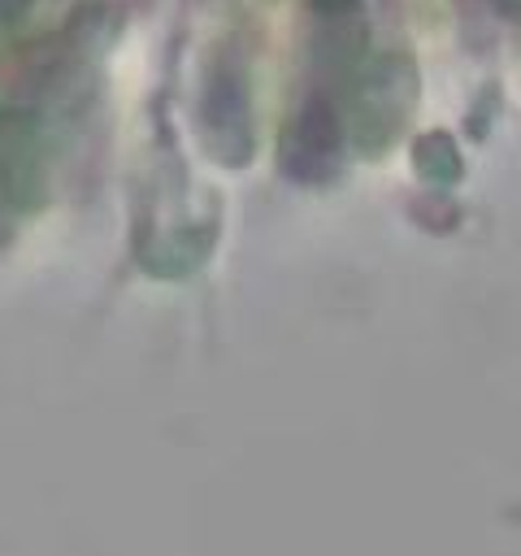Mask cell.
<instances>
[{"label":"cell","instance_id":"1","mask_svg":"<svg viewBox=\"0 0 521 556\" xmlns=\"http://www.w3.org/2000/svg\"><path fill=\"white\" fill-rule=\"evenodd\" d=\"M334 148H339V117H334V109L326 100H308L300 122H295V156H300L295 169L300 174L326 169Z\"/></svg>","mask_w":521,"mask_h":556}]
</instances>
